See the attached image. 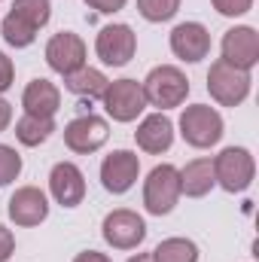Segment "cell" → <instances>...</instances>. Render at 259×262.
<instances>
[{
    "label": "cell",
    "instance_id": "cell-1",
    "mask_svg": "<svg viewBox=\"0 0 259 262\" xmlns=\"http://www.w3.org/2000/svg\"><path fill=\"white\" fill-rule=\"evenodd\" d=\"M140 85H143L146 107H159V113L186 104V95H189V79H186V73L174 64L153 67Z\"/></svg>",
    "mask_w": 259,
    "mask_h": 262
},
{
    "label": "cell",
    "instance_id": "cell-2",
    "mask_svg": "<svg viewBox=\"0 0 259 262\" xmlns=\"http://www.w3.org/2000/svg\"><path fill=\"white\" fill-rule=\"evenodd\" d=\"M256 177V162L253 152L244 146H226L220 156H213V180L226 192H247Z\"/></svg>",
    "mask_w": 259,
    "mask_h": 262
},
{
    "label": "cell",
    "instance_id": "cell-3",
    "mask_svg": "<svg viewBox=\"0 0 259 262\" xmlns=\"http://www.w3.org/2000/svg\"><path fill=\"white\" fill-rule=\"evenodd\" d=\"M180 195H183L180 192V168L165 162V165H156L146 174V180H143V207H146V213H153V216L171 213L177 207Z\"/></svg>",
    "mask_w": 259,
    "mask_h": 262
},
{
    "label": "cell",
    "instance_id": "cell-4",
    "mask_svg": "<svg viewBox=\"0 0 259 262\" xmlns=\"http://www.w3.org/2000/svg\"><path fill=\"white\" fill-rule=\"evenodd\" d=\"M223 128H226L223 125V116L210 104H192V107H186L180 113V134H183V140L189 146H195V149L217 146L223 140V134H226Z\"/></svg>",
    "mask_w": 259,
    "mask_h": 262
},
{
    "label": "cell",
    "instance_id": "cell-5",
    "mask_svg": "<svg viewBox=\"0 0 259 262\" xmlns=\"http://www.w3.org/2000/svg\"><path fill=\"white\" fill-rule=\"evenodd\" d=\"M250 70H238V67L226 64L223 58H217L207 70V92L220 107H238L247 101L250 95Z\"/></svg>",
    "mask_w": 259,
    "mask_h": 262
},
{
    "label": "cell",
    "instance_id": "cell-6",
    "mask_svg": "<svg viewBox=\"0 0 259 262\" xmlns=\"http://www.w3.org/2000/svg\"><path fill=\"white\" fill-rule=\"evenodd\" d=\"M101 104L107 110V116L113 122H134L143 110H146V98H143V85L137 79H113L104 95Z\"/></svg>",
    "mask_w": 259,
    "mask_h": 262
},
{
    "label": "cell",
    "instance_id": "cell-7",
    "mask_svg": "<svg viewBox=\"0 0 259 262\" xmlns=\"http://www.w3.org/2000/svg\"><path fill=\"white\" fill-rule=\"evenodd\" d=\"M101 235L104 241L113 247V250H134L143 244L146 238V223L137 210L128 207H119V210H110L101 223Z\"/></svg>",
    "mask_w": 259,
    "mask_h": 262
},
{
    "label": "cell",
    "instance_id": "cell-8",
    "mask_svg": "<svg viewBox=\"0 0 259 262\" xmlns=\"http://www.w3.org/2000/svg\"><path fill=\"white\" fill-rule=\"evenodd\" d=\"M110 137V125L107 119L95 116V113H82L76 119H70L64 125V143L70 152H79V156H89V152H98Z\"/></svg>",
    "mask_w": 259,
    "mask_h": 262
},
{
    "label": "cell",
    "instance_id": "cell-9",
    "mask_svg": "<svg viewBox=\"0 0 259 262\" xmlns=\"http://www.w3.org/2000/svg\"><path fill=\"white\" fill-rule=\"evenodd\" d=\"M95 52L107 67H125L137 52V34L128 25H107L98 31Z\"/></svg>",
    "mask_w": 259,
    "mask_h": 262
},
{
    "label": "cell",
    "instance_id": "cell-10",
    "mask_svg": "<svg viewBox=\"0 0 259 262\" xmlns=\"http://www.w3.org/2000/svg\"><path fill=\"white\" fill-rule=\"evenodd\" d=\"M140 177V159L131 149H113L101 162V183L110 195H125Z\"/></svg>",
    "mask_w": 259,
    "mask_h": 262
},
{
    "label": "cell",
    "instance_id": "cell-11",
    "mask_svg": "<svg viewBox=\"0 0 259 262\" xmlns=\"http://www.w3.org/2000/svg\"><path fill=\"white\" fill-rule=\"evenodd\" d=\"M223 61L238 70H253L259 64V34L256 28L250 25H238V28H229L223 34Z\"/></svg>",
    "mask_w": 259,
    "mask_h": 262
},
{
    "label": "cell",
    "instance_id": "cell-12",
    "mask_svg": "<svg viewBox=\"0 0 259 262\" xmlns=\"http://www.w3.org/2000/svg\"><path fill=\"white\" fill-rule=\"evenodd\" d=\"M85 40L73 31H61L46 43V64L52 67L55 73L70 76L79 67H85Z\"/></svg>",
    "mask_w": 259,
    "mask_h": 262
},
{
    "label": "cell",
    "instance_id": "cell-13",
    "mask_svg": "<svg viewBox=\"0 0 259 262\" xmlns=\"http://www.w3.org/2000/svg\"><path fill=\"white\" fill-rule=\"evenodd\" d=\"M171 52L186 64H198L210 55V31L201 21H180L171 31Z\"/></svg>",
    "mask_w": 259,
    "mask_h": 262
},
{
    "label": "cell",
    "instance_id": "cell-14",
    "mask_svg": "<svg viewBox=\"0 0 259 262\" xmlns=\"http://www.w3.org/2000/svg\"><path fill=\"white\" fill-rule=\"evenodd\" d=\"M6 213H9V220L15 226L34 229V226H40L49 216V198H46L43 189H37V186H21V189L12 192Z\"/></svg>",
    "mask_w": 259,
    "mask_h": 262
},
{
    "label": "cell",
    "instance_id": "cell-15",
    "mask_svg": "<svg viewBox=\"0 0 259 262\" xmlns=\"http://www.w3.org/2000/svg\"><path fill=\"white\" fill-rule=\"evenodd\" d=\"M49 192L61 207H79L85 198V174L73 162H58L49 171Z\"/></svg>",
    "mask_w": 259,
    "mask_h": 262
},
{
    "label": "cell",
    "instance_id": "cell-16",
    "mask_svg": "<svg viewBox=\"0 0 259 262\" xmlns=\"http://www.w3.org/2000/svg\"><path fill=\"white\" fill-rule=\"evenodd\" d=\"M134 140H137V146H140L143 152L162 156V152H168L171 143H174V122H171L165 113H149V116H143V122L137 125Z\"/></svg>",
    "mask_w": 259,
    "mask_h": 262
},
{
    "label": "cell",
    "instance_id": "cell-17",
    "mask_svg": "<svg viewBox=\"0 0 259 262\" xmlns=\"http://www.w3.org/2000/svg\"><path fill=\"white\" fill-rule=\"evenodd\" d=\"M21 107L25 113L31 116H46V119H55V113L61 110V92L55 82L49 79H31L21 92Z\"/></svg>",
    "mask_w": 259,
    "mask_h": 262
},
{
    "label": "cell",
    "instance_id": "cell-18",
    "mask_svg": "<svg viewBox=\"0 0 259 262\" xmlns=\"http://www.w3.org/2000/svg\"><path fill=\"white\" fill-rule=\"evenodd\" d=\"M217 186L213 180V159H192L180 168V192L189 198H204Z\"/></svg>",
    "mask_w": 259,
    "mask_h": 262
},
{
    "label": "cell",
    "instance_id": "cell-19",
    "mask_svg": "<svg viewBox=\"0 0 259 262\" xmlns=\"http://www.w3.org/2000/svg\"><path fill=\"white\" fill-rule=\"evenodd\" d=\"M64 85L70 95H76V98H101L104 95V89L110 85V79L101 73V70H95V67H79L76 73H70V76H64Z\"/></svg>",
    "mask_w": 259,
    "mask_h": 262
},
{
    "label": "cell",
    "instance_id": "cell-20",
    "mask_svg": "<svg viewBox=\"0 0 259 262\" xmlns=\"http://www.w3.org/2000/svg\"><path fill=\"white\" fill-rule=\"evenodd\" d=\"M52 134H55V119H46V116H31V113H25V116L15 122V140H18L21 146H40V143H46Z\"/></svg>",
    "mask_w": 259,
    "mask_h": 262
},
{
    "label": "cell",
    "instance_id": "cell-21",
    "mask_svg": "<svg viewBox=\"0 0 259 262\" xmlns=\"http://www.w3.org/2000/svg\"><path fill=\"white\" fill-rule=\"evenodd\" d=\"M153 262H198V247L189 238H165L149 253Z\"/></svg>",
    "mask_w": 259,
    "mask_h": 262
},
{
    "label": "cell",
    "instance_id": "cell-22",
    "mask_svg": "<svg viewBox=\"0 0 259 262\" xmlns=\"http://www.w3.org/2000/svg\"><path fill=\"white\" fill-rule=\"evenodd\" d=\"M9 12L18 15L21 21H28L34 31H40V28H46L49 18H52V3H49V0H15Z\"/></svg>",
    "mask_w": 259,
    "mask_h": 262
},
{
    "label": "cell",
    "instance_id": "cell-23",
    "mask_svg": "<svg viewBox=\"0 0 259 262\" xmlns=\"http://www.w3.org/2000/svg\"><path fill=\"white\" fill-rule=\"evenodd\" d=\"M0 28H3V40H6L9 46H15V49H28V46L37 40V31H34L28 21H21L18 15H12V12L3 18Z\"/></svg>",
    "mask_w": 259,
    "mask_h": 262
},
{
    "label": "cell",
    "instance_id": "cell-24",
    "mask_svg": "<svg viewBox=\"0 0 259 262\" xmlns=\"http://www.w3.org/2000/svg\"><path fill=\"white\" fill-rule=\"evenodd\" d=\"M137 12L146 21L162 25V21H171L180 12V0H137Z\"/></svg>",
    "mask_w": 259,
    "mask_h": 262
},
{
    "label": "cell",
    "instance_id": "cell-25",
    "mask_svg": "<svg viewBox=\"0 0 259 262\" xmlns=\"http://www.w3.org/2000/svg\"><path fill=\"white\" fill-rule=\"evenodd\" d=\"M21 174V156L15 152V146L0 143V186H9L12 180H18Z\"/></svg>",
    "mask_w": 259,
    "mask_h": 262
},
{
    "label": "cell",
    "instance_id": "cell-26",
    "mask_svg": "<svg viewBox=\"0 0 259 262\" xmlns=\"http://www.w3.org/2000/svg\"><path fill=\"white\" fill-rule=\"evenodd\" d=\"M210 3L226 18H238V15H247L253 9V0H210Z\"/></svg>",
    "mask_w": 259,
    "mask_h": 262
},
{
    "label": "cell",
    "instance_id": "cell-27",
    "mask_svg": "<svg viewBox=\"0 0 259 262\" xmlns=\"http://www.w3.org/2000/svg\"><path fill=\"white\" fill-rule=\"evenodd\" d=\"M125 3H128V0H85V6H89V9H95V12H104V15H113V12H119Z\"/></svg>",
    "mask_w": 259,
    "mask_h": 262
},
{
    "label": "cell",
    "instance_id": "cell-28",
    "mask_svg": "<svg viewBox=\"0 0 259 262\" xmlns=\"http://www.w3.org/2000/svg\"><path fill=\"white\" fill-rule=\"evenodd\" d=\"M12 79H15V67H12V58H6L3 52H0V95L12 85Z\"/></svg>",
    "mask_w": 259,
    "mask_h": 262
},
{
    "label": "cell",
    "instance_id": "cell-29",
    "mask_svg": "<svg viewBox=\"0 0 259 262\" xmlns=\"http://www.w3.org/2000/svg\"><path fill=\"white\" fill-rule=\"evenodd\" d=\"M12 253H15V235L6 226H0V262H6Z\"/></svg>",
    "mask_w": 259,
    "mask_h": 262
},
{
    "label": "cell",
    "instance_id": "cell-30",
    "mask_svg": "<svg viewBox=\"0 0 259 262\" xmlns=\"http://www.w3.org/2000/svg\"><path fill=\"white\" fill-rule=\"evenodd\" d=\"M73 262H113L107 253H98V250H82V253H76Z\"/></svg>",
    "mask_w": 259,
    "mask_h": 262
},
{
    "label": "cell",
    "instance_id": "cell-31",
    "mask_svg": "<svg viewBox=\"0 0 259 262\" xmlns=\"http://www.w3.org/2000/svg\"><path fill=\"white\" fill-rule=\"evenodd\" d=\"M12 125V104L6 98H0V131H6Z\"/></svg>",
    "mask_w": 259,
    "mask_h": 262
},
{
    "label": "cell",
    "instance_id": "cell-32",
    "mask_svg": "<svg viewBox=\"0 0 259 262\" xmlns=\"http://www.w3.org/2000/svg\"><path fill=\"white\" fill-rule=\"evenodd\" d=\"M128 262H153V256H149V253H137V256H131Z\"/></svg>",
    "mask_w": 259,
    "mask_h": 262
}]
</instances>
